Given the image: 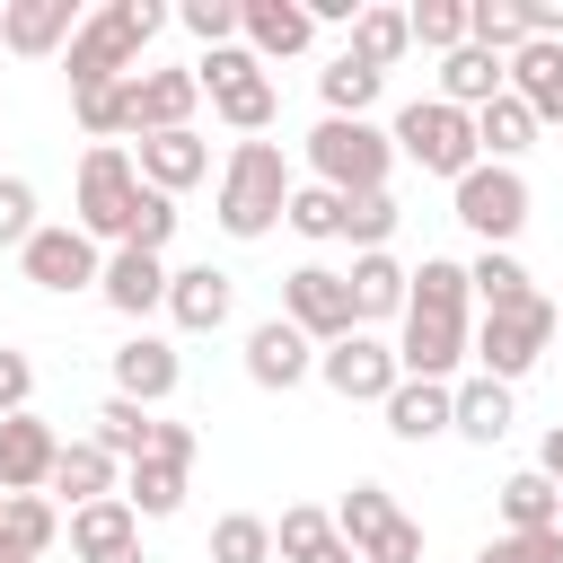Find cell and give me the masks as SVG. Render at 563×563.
<instances>
[{"mask_svg":"<svg viewBox=\"0 0 563 563\" xmlns=\"http://www.w3.org/2000/svg\"><path fill=\"white\" fill-rule=\"evenodd\" d=\"M158 26H167V9H158V0H106L97 18H79V35H70V53H62L70 88L132 79V62H141V44H150Z\"/></svg>","mask_w":563,"mask_h":563,"instance_id":"obj_1","label":"cell"},{"mask_svg":"<svg viewBox=\"0 0 563 563\" xmlns=\"http://www.w3.org/2000/svg\"><path fill=\"white\" fill-rule=\"evenodd\" d=\"M0 563H44V554H18V545H0Z\"/></svg>","mask_w":563,"mask_h":563,"instance_id":"obj_55","label":"cell"},{"mask_svg":"<svg viewBox=\"0 0 563 563\" xmlns=\"http://www.w3.org/2000/svg\"><path fill=\"white\" fill-rule=\"evenodd\" d=\"M238 35H246L255 62H290V53L317 44V26H308L299 0H238Z\"/></svg>","mask_w":563,"mask_h":563,"instance_id":"obj_17","label":"cell"},{"mask_svg":"<svg viewBox=\"0 0 563 563\" xmlns=\"http://www.w3.org/2000/svg\"><path fill=\"white\" fill-rule=\"evenodd\" d=\"M396 519H405V510H396V501H387V484H352V493H343V501H334V537H343V545H352V554H361V563H369V554H378V537H387V528H396Z\"/></svg>","mask_w":563,"mask_h":563,"instance_id":"obj_28","label":"cell"},{"mask_svg":"<svg viewBox=\"0 0 563 563\" xmlns=\"http://www.w3.org/2000/svg\"><path fill=\"white\" fill-rule=\"evenodd\" d=\"M176 18H185V35H202V44H211V53H220V44H229V35H238V0H185V9H176Z\"/></svg>","mask_w":563,"mask_h":563,"instance_id":"obj_48","label":"cell"},{"mask_svg":"<svg viewBox=\"0 0 563 563\" xmlns=\"http://www.w3.org/2000/svg\"><path fill=\"white\" fill-rule=\"evenodd\" d=\"M387 141H396V158H413L422 176H449V185L475 167V114H457V106H440V97H413V106H396Z\"/></svg>","mask_w":563,"mask_h":563,"instance_id":"obj_5","label":"cell"},{"mask_svg":"<svg viewBox=\"0 0 563 563\" xmlns=\"http://www.w3.org/2000/svg\"><path fill=\"white\" fill-rule=\"evenodd\" d=\"M378 88H387V70H369V62H352V53H334V62L317 70V97H325V114H343V123H369Z\"/></svg>","mask_w":563,"mask_h":563,"instance_id":"obj_29","label":"cell"},{"mask_svg":"<svg viewBox=\"0 0 563 563\" xmlns=\"http://www.w3.org/2000/svg\"><path fill=\"white\" fill-rule=\"evenodd\" d=\"M176 378H185V361H176V343H158V334H132V343L114 352V396H132V405H167Z\"/></svg>","mask_w":563,"mask_h":563,"instance_id":"obj_21","label":"cell"},{"mask_svg":"<svg viewBox=\"0 0 563 563\" xmlns=\"http://www.w3.org/2000/svg\"><path fill=\"white\" fill-rule=\"evenodd\" d=\"M466 44H484V53H519L528 44V0H466Z\"/></svg>","mask_w":563,"mask_h":563,"instance_id":"obj_36","label":"cell"},{"mask_svg":"<svg viewBox=\"0 0 563 563\" xmlns=\"http://www.w3.org/2000/svg\"><path fill=\"white\" fill-rule=\"evenodd\" d=\"M308 563H361V554H352V545H343V537H334V545H317V554H308Z\"/></svg>","mask_w":563,"mask_h":563,"instance_id":"obj_54","label":"cell"},{"mask_svg":"<svg viewBox=\"0 0 563 563\" xmlns=\"http://www.w3.org/2000/svg\"><path fill=\"white\" fill-rule=\"evenodd\" d=\"M62 528H70V554H79V563H106V554H132V545H141V519H132V501H123V493L79 501Z\"/></svg>","mask_w":563,"mask_h":563,"instance_id":"obj_22","label":"cell"},{"mask_svg":"<svg viewBox=\"0 0 563 563\" xmlns=\"http://www.w3.org/2000/svg\"><path fill=\"white\" fill-rule=\"evenodd\" d=\"M282 202H290V167H282V150L273 141H238L229 150V167H220V229L229 238H264V229H282Z\"/></svg>","mask_w":563,"mask_h":563,"instance_id":"obj_2","label":"cell"},{"mask_svg":"<svg viewBox=\"0 0 563 563\" xmlns=\"http://www.w3.org/2000/svg\"><path fill=\"white\" fill-rule=\"evenodd\" d=\"M537 475H545V484H554V493H563V422H554V431H545V449H537Z\"/></svg>","mask_w":563,"mask_h":563,"instance_id":"obj_53","label":"cell"},{"mask_svg":"<svg viewBox=\"0 0 563 563\" xmlns=\"http://www.w3.org/2000/svg\"><path fill=\"white\" fill-rule=\"evenodd\" d=\"M493 554H501V563H563V528H537V537H501Z\"/></svg>","mask_w":563,"mask_h":563,"instance_id":"obj_50","label":"cell"},{"mask_svg":"<svg viewBox=\"0 0 563 563\" xmlns=\"http://www.w3.org/2000/svg\"><path fill=\"white\" fill-rule=\"evenodd\" d=\"M317 378H325L343 405H387V387H396L405 369H396V343H378V334H343V343L317 352Z\"/></svg>","mask_w":563,"mask_h":563,"instance_id":"obj_10","label":"cell"},{"mask_svg":"<svg viewBox=\"0 0 563 563\" xmlns=\"http://www.w3.org/2000/svg\"><path fill=\"white\" fill-rule=\"evenodd\" d=\"M0 9H9V0H0Z\"/></svg>","mask_w":563,"mask_h":563,"instance_id":"obj_59","label":"cell"},{"mask_svg":"<svg viewBox=\"0 0 563 563\" xmlns=\"http://www.w3.org/2000/svg\"><path fill=\"white\" fill-rule=\"evenodd\" d=\"M132 194H141V176H132V150L97 141V150L79 158V238H123V211H132Z\"/></svg>","mask_w":563,"mask_h":563,"instance_id":"obj_9","label":"cell"},{"mask_svg":"<svg viewBox=\"0 0 563 563\" xmlns=\"http://www.w3.org/2000/svg\"><path fill=\"white\" fill-rule=\"evenodd\" d=\"M369 563H422V519H396L387 537H378V554Z\"/></svg>","mask_w":563,"mask_h":563,"instance_id":"obj_51","label":"cell"},{"mask_svg":"<svg viewBox=\"0 0 563 563\" xmlns=\"http://www.w3.org/2000/svg\"><path fill=\"white\" fill-rule=\"evenodd\" d=\"M150 431H158L150 405H132V396H106V405H97V449H106V457H132V466H141V457H150Z\"/></svg>","mask_w":563,"mask_h":563,"instance_id":"obj_35","label":"cell"},{"mask_svg":"<svg viewBox=\"0 0 563 563\" xmlns=\"http://www.w3.org/2000/svg\"><path fill=\"white\" fill-rule=\"evenodd\" d=\"M167 238H176V194H150V185H141V194H132V211H123V238H114V246L158 255Z\"/></svg>","mask_w":563,"mask_h":563,"instance_id":"obj_41","label":"cell"},{"mask_svg":"<svg viewBox=\"0 0 563 563\" xmlns=\"http://www.w3.org/2000/svg\"><path fill=\"white\" fill-rule=\"evenodd\" d=\"M466 299H484V317H493V308H519V299H537V290H528V264H519L510 246H484V255L466 264Z\"/></svg>","mask_w":563,"mask_h":563,"instance_id":"obj_33","label":"cell"},{"mask_svg":"<svg viewBox=\"0 0 563 563\" xmlns=\"http://www.w3.org/2000/svg\"><path fill=\"white\" fill-rule=\"evenodd\" d=\"M150 457H158V466H194V431H185V422H158V431H150Z\"/></svg>","mask_w":563,"mask_h":563,"instance_id":"obj_52","label":"cell"},{"mask_svg":"<svg viewBox=\"0 0 563 563\" xmlns=\"http://www.w3.org/2000/svg\"><path fill=\"white\" fill-rule=\"evenodd\" d=\"M132 176H141L150 194H185V185L211 176V141H202V132H141Z\"/></svg>","mask_w":563,"mask_h":563,"instance_id":"obj_14","label":"cell"},{"mask_svg":"<svg viewBox=\"0 0 563 563\" xmlns=\"http://www.w3.org/2000/svg\"><path fill=\"white\" fill-rule=\"evenodd\" d=\"M308 369H317V343H308V334H299L290 317H264V325L246 334V378H255V387L290 396V387H299Z\"/></svg>","mask_w":563,"mask_h":563,"instance_id":"obj_13","label":"cell"},{"mask_svg":"<svg viewBox=\"0 0 563 563\" xmlns=\"http://www.w3.org/2000/svg\"><path fill=\"white\" fill-rule=\"evenodd\" d=\"M405 26H413L422 53H457V44H466V0H413Z\"/></svg>","mask_w":563,"mask_h":563,"instance_id":"obj_45","label":"cell"},{"mask_svg":"<svg viewBox=\"0 0 563 563\" xmlns=\"http://www.w3.org/2000/svg\"><path fill=\"white\" fill-rule=\"evenodd\" d=\"M334 238H352L361 255H378L396 238V194H343V229Z\"/></svg>","mask_w":563,"mask_h":563,"instance_id":"obj_42","label":"cell"},{"mask_svg":"<svg viewBox=\"0 0 563 563\" xmlns=\"http://www.w3.org/2000/svg\"><path fill=\"white\" fill-rule=\"evenodd\" d=\"M106 563H141V545H132V554H106Z\"/></svg>","mask_w":563,"mask_h":563,"instance_id":"obj_56","label":"cell"},{"mask_svg":"<svg viewBox=\"0 0 563 563\" xmlns=\"http://www.w3.org/2000/svg\"><path fill=\"white\" fill-rule=\"evenodd\" d=\"M97 290H106L114 317H150V308H167V264L141 255V246H114L106 273H97Z\"/></svg>","mask_w":563,"mask_h":563,"instance_id":"obj_20","label":"cell"},{"mask_svg":"<svg viewBox=\"0 0 563 563\" xmlns=\"http://www.w3.org/2000/svg\"><path fill=\"white\" fill-rule=\"evenodd\" d=\"M528 141H537V114H528V106H519L510 88H501L493 106H475V158H493V167H510V158H519Z\"/></svg>","mask_w":563,"mask_h":563,"instance_id":"obj_30","label":"cell"},{"mask_svg":"<svg viewBox=\"0 0 563 563\" xmlns=\"http://www.w3.org/2000/svg\"><path fill=\"white\" fill-rule=\"evenodd\" d=\"M449 431L475 440V449H493V440L510 431V387H501V378H466V387H449Z\"/></svg>","mask_w":563,"mask_h":563,"instance_id":"obj_26","label":"cell"},{"mask_svg":"<svg viewBox=\"0 0 563 563\" xmlns=\"http://www.w3.org/2000/svg\"><path fill=\"white\" fill-rule=\"evenodd\" d=\"M229 273L220 264H185V273H167V317H176V334H220L229 325Z\"/></svg>","mask_w":563,"mask_h":563,"instance_id":"obj_19","label":"cell"},{"mask_svg":"<svg viewBox=\"0 0 563 563\" xmlns=\"http://www.w3.org/2000/svg\"><path fill=\"white\" fill-rule=\"evenodd\" d=\"M194 70H132V132H194Z\"/></svg>","mask_w":563,"mask_h":563,"instance_id":"obj_18","label":"cell"},{"mask_svg":"<svg viewBox=\"0 0 563 563\" xmlns=\"http://www.w3.org/2000/svg\"><path fill=\"white\" fill-rule=\"evenodd\" d=\"M405 264L378 246V255H352V273H343V290H352V317L369 325V317H405Z\"/></svg>","mask_w":563,"mask_h":563,"instance_id":"obj_25","label":"cell"},{"mask_svg":"<svg viewBox=\"0 0 563 563\" xmlns=\"http://www.w3.org/2000/svg\"><path fill=\"white\" fill-rule=\"evenodd\" d=\"M317 545H334V519H325L317 501H290V510L273 519V554H282V563H308Z\"/></svg>","mask_w":563,"mask_h":563,"instance_id":"obj_43","label":"cell"},{"mask_svg":"<svg viewBox=\"0 0 563 563\" xmlns=\"http://www.w3.org/2000/svg\"><path fill=\"white\" fill-rule=\"evenodd\" d=\"M18 264H26V282H35V290H88V282L106 273V255H97V238H79V220L35 229V238L18 246Z\"/></svg>","mask_w":563,"mask_h":563,"instance_id":"obj_11","label":"cell"},{"mask_svg":"<svg viewBox=\"0 0 563 563\" xmlns=\"http://www.w3.org/2000/svg\"><path fill=\"white\" fill-rule=\"evenodd\" d=\"M466 361V317H431V308H405V334H396V369L405 378H457Z\"/></svg>","mask_w":563,"mask_h":563,"instance_id":"obj_12","label":"cell"},{"mask_svg":"<svg viewBox=\"0 0 563 563\" xmlns=\"http://www.w3.org/2000/svg\"><path fill=\"white\" fill-rule=\"evenodd\" d=\"M554 343H563V325H554ZM554 361H563V352H554Z\"/></svg>","mask_w":563,"mask_h":563,"instance_id":"obj_58","label":"cell"},{"mask_svg":"<svg viewBox=\"0 0 563 563\" xmlns=\"http://www.w3.org/2000/svg\"><path fill=\"white\" fill-rule=\"evenodd\" d=\"M53 457H62L53 422H35V413H9L0 422V493H44L53 484Z\"/></svg>","mask_w":563,"mask_h":563,"instance_id":"obj_15","label":"cell"},{"mask_svg":"<svg viewBox=\"0 0 563 563\" xmlns=\"http://www.w3.org/2000/svg\"><path fill=\"white\" fill-rule=\"evenodd\" d=\"M343 53H352V62H369V70H396V62L413 53V26H405V9H361Z\"/></svg>","mask_w":563,"mask_h":563,"instance_id":"obj_32","label":"cell"},{"mask_svg":"<svg viewBox=\"0 0 563 563\" xmlns=\"http://www.w3.org/2000/svg\"><path fill=\"white\" fill-rule=\"evenodd\" d=\"M70 35H79V9H70V0H9V9H0V44L26 53V62L70 53Z\"/></svg>","mask_w":563,"mask_h":563,"instance_id":"obj_16","label":"cell"},{"mask_svg":"<svg viewBox=\"0 0 563 563\" xmlns=\"http://www.w3.org/2000/svg\"><path fill=\"white\" fill-rule=\"evenodd\" d=\"M554 325H563V308L554 299H519V308H493L484 325H466V352H475V378H528L545 352H554Z\"/></svg>","mask_w":563,"mask_h":563,"instance_id":"obj_3","label":"cell"},{"mask_svg":"<svg viewBox=\"0 0 563 563\" xmlns=\"http://www.w3.org/2000/svg\"><path fill=\"white\" fill-rule=\"evenodd\" d=\"M475 563H501V554H493V545H484V554H475Z\"/></svg>","mask_w":563,"mask_h":563,"instance_id":"obj_57","label":"cell"},{"mask_svg":"<svg viewBox=\"0 0 563 563\" xmlns=\"http://www.w3.org/2000/svg\"><path fill=\"white\" fill-rule=\"evenodd\" d=\"M123 501H132V519H176V510H185V466L141 457V466H132V484H123Z\"/></svg>","mask_w":563,"mask_h":563,"instance_id":"obj_40","label":"cell"},{"mask_svg":"<svg viewBox=\"0 0 563 563\" xmlns=\"http://www.w3.org/2000/svg\"><path fill=\"white\" fill-rule=\"evenodd\" d=\"M194 88H202V97H211V114H220L229 132H246V141L273 123V79H264V62H255L246 44L202 53V62H194Z\"/></svg>","mask_w":563,"mask_h":563,"instance_id":"obj_6","label":"cell"},{"mask_svg":"<svg viewBox=\"0 0 563 563\" xmlns=\"http://www.w3.org/2000/svg\"><path fill=\"white\" fill-rule=\"evenodd\" d=\"M282 317L325 352V343H343V334H361V317H352V290H343V273L334 264H299V273H282Z\"/></svg>","mask_w":563,"mask_h":563,"instance_id":"obj_8","label":"cell"},{"mask_svg":"<svg viewBox=\"0 0 563 563\" xmlns=\"http://www.w3.org/2000/svg\"><path fill=\"white\" fill-rule=\"evenodd\" d=\"M501 88H510V62H501V53H484V44H457V53H440V106L475 114V106H493Z\"/></svg>","mask_w":563,"mask_h":563,"instance_id":"obj_23","label":"cell"},{"mask_svg":"<svg viewBox=\"0 0 563 563\" xmlns=\"http://www.w3.org/2000/svg\"><path fill=\"white\" fill-rule=\"evenodd\" d=\"M26 396H35V369H26V352H9V343H0V422H9V413H26Z\"/></svg>","mask_w":563,"mask_h":563,"instance_id":"obj_49","label":"cell"},{"mask_svg":"<svg viewBox=\"0 0 563 563\" xmlns=\"http://www.w3.org/2000/svg\"><path fill=\"white\" fill-rule=\"evenodd\" d=\"M510 97H519L537 123H563V44L528 35V44L510 53Z\"/></svg>","mask_w":563,"mask_h":563,"instance_id":"obj_24","label":"cell"},{"mask_svg":"<svg viewBox=\"0 0 563 563\" xmlns=\"http://www.w3.org/2000/svg\"><path fill=\"white\" fill-rule=\"evenodd\" d=\"M0 501H9V493H0Z\"/></svg>","mask_w":563,"mask_h":563,"instance_id":"obj_60","label":"cell"},{"mask_svg":"<svg viewBox=\"0 0 563 563\" xmlns=\"http://www.w3.org/2000/svg\"><path fill=\"white\" fill-rule=\"evenodd\" d=\"M44 493H70V510H79V501H106V493H114V457H106L97 440H62Z\"/></svg>","mask_w":563,"mask_h":563,"instance_id":"obj_31","label":"cell"},{"mask_svg":"<svg viewBox=\"0 0 563 563\" xmlns=\"http://www.w3.org/2000/svg\"><path fill=\"white\" fill-rule=\"evenodd\" d=\"M501 519H510V537H537V528H563V493L537 475V466H519L510 484H501Z\"/></svg>","mask_w":563,"mask_h":563,"instance_id":"obj_34","label":"cell"},{"mask_svg":"<svg viewBox=\"0 0 563 563\" xmlns=\"http://www.w3.org/2000/svg\"><path fill=\"white\" fill-rule=\"evenodd\" d=\"M405 308H431V317H466V264H449V255H422V273L405 282Z\"/></svg>","mask_w":563,"mask_h":563,"instance_id":"obj_39","label":"cell"},{"mask_svg":"<svg viewBox=\"0 0 563 563\" xmlns=\"http://www.w3.org/2000/svg\"><path fill=\"white\" fill-rule=\"evenodd\" d=\"M70 114H79V132H88V141H114V132H132V79L70 88Z\"/></svg>","mask_w":563,"mask_h":563,"instance_id":"obj_38","label":"cell"},{"mask_svg":"<svg viewBox=\"0 0 563 563\" xmlns=\"http://www.w3.org/2000/svg\"><path fill=\"white\" fill-rule=\"evenodd\" d=\"M62 537V510L44 501V493H9L0 501V545H18V554H44Z\"/></svg>","mask_w":563,"mask_h":563,"instance_id":"obj_37","label":"cell"},{"mask_svg":"<svg viewBox=\"0 0 563 563\" xmlns=\"http://www.w3.org/2000/svg\"><path fill=\"white\" fill-rule=\"evenodd\" d=\"M387 167H396V141H387L378 123L325 114V123L308 132V176H317L325 194H387Z\"/></svg>","mask_w":563,"mask_h":563,"instance_id":"obj_4","label":"cell"},{"mask_svg":"<svg viewBox=\"0 0 563 563\" xmlns=\"http://www.w3.org/2000/svg\"><path fill=\"white\" fill-rule=\"evenodd\" d=\"M44 220H35V185L26 176H0V246H26Z\"/></svg>","mask_w":563,"mask_h":563,"instance_id":"obj_47","label":"cell"},{"mask_svg":"<svg viewBox=\"0 0 563 563\" xmlns=\"http://www.w3.org/2000/svg\"><path fill=\"white\" fill-rule=\"evenodd\" d=\"M457 220H466L484 246H510V238L528 229V176H519V167L475 158V167L457 176Z\"/></svg>","mask_w":563,"mask_h":563,"instance_id":"obj_7","label":"cell"},{"mask_svg":"<svg viewBox=\"0 0 563 563\" xmlns=\"http://www.w3.org/2000/svg\"><path fill=\"white\" fill-rule=\"evenodd\" d=\"M387 431L396 440H440L449 431V387L440 378H396L387 387Z\"/></svg>","mask_w":563,"mask_h":563,"instance_id":"obj_27","label":"cell"},{"mask_svg":"<svg viewBox=\"0 0 563 563\" xmlns=\"http://www.w3.org/2000/svg\"><path fill=\"white\" fill-rule=\"evenodd\" d=\"M211 563H273V519L229 510V519L211 528Z\"/></svg>","mask_w":563,"mask_h":563,"instance_id":"obj_44","label":"cell"},{"mask_svg":"<svg viewBox=\"0 0 563 563\" xmlns=\"http://www.w3.org/2000/svg\"><path fill=\"white\" fill-rule=\"evenodd\" d=\"M282 220H290L299 238H334V229H343V194H325V185H290Z\"/></svg>","mask_w":563,"mask_h":563,"instance_id":"obj_46","label":"cell"}]
</instances>
